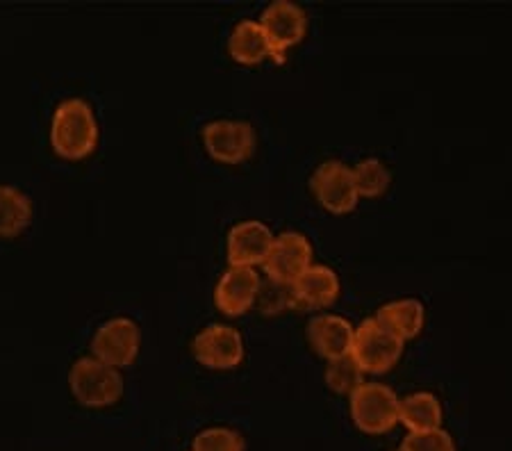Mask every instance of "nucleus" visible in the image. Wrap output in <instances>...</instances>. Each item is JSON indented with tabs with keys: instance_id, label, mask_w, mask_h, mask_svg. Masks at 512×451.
Here are the masks:
<instances>
[{
	"instance_id": "19",
	"label": "nucleus",
	"mask_w": 512,
	"mask_h": 451,
	"mask_svg": "<svg viewBox=\"0 0 512 451\" xmlns=\"http://www.w3.org/2000/svg\"><path fill=\"white\" fill-rule=\"evenodd\" d=\"M353 169V180H355V190H358L360 199H376L387 192V187L392 183L390 169L385 167L383 160L376 158H367L355 164Z\"/></svg>"
},
{
	"instance_id": "12",
	"label": "nucleus",
	"mask_w": 512,
	"mask_h": 451,
	"mask_svg": "<svg viewBox=\"0 0 512 451\" xmlns=\"http://www.w3.org/2000/svg\"><path fill=\"white\" fill-rule=\"evenodd\" d=\"M260 281L262 278L255 269L228 265L224 276L219 278L217 287H214V303L228 317L249 313L255 306V299H258Z\"/></svg>"
},
{
	"instance_id": "24",
	"label": "nucleus",
	"mask_w": 512,
	"mask_h": 451,
	"mask_svg": "<svg viewBox=\"0 0 512 451\" xmlns=\"http://www.w3.org/2000/svg\"><path fill=\"white\" fill-rule=\"evenodd\" d=\"M394 451H403V449H394Z\"/></svg>"
},
{
	"instance_id": "10",
	"label": "nucleus",
	"mask_w": 512,
	"mask_h": 451,
	"mask_svg": "<svg viewBox=\"0 0 512 451\" xmlns=\"http://www.w3.org/2000/svg\"><path fill=\"white\" fill-rule=\"evenodd\" d=\"M260 26L267 35L274 57H283L289 48L299 44L308 30V16L296 3L289 0H276L267 5L260 16Z\"/></svg>"
},
{
	"instance_id": "22",
	"label": "nucleus",
	"mask_w": 512,
	"mask_h": 451,
	"mask_svg": "<svg viewBox=\"0 0 512 451\" xmlns=\"http://www.w3.org/2000/svg\"><path fill=\"white\" fill-rule=\"evenodd\" d=\"M244 438L228 426H210L194 438L192 451H244Z\"/></svg>"
},
{
	"instance_id": "23",
	"label": "nucleus",
	"mask_w": 512,
	"mask_h": 451,
	"mask_svg": "<svg viewBox=\"0 0 512 451\" xmlns=\"http://www.w3.org/2000/svg\"><path fill=\"white\" fill-rule=\"evenodd\" d=\"M403 451H456L451 436L444 429L426 431V433H408L401 445Z\"/></svg>"
},
{
	"instance_id": "18",
	"label": "nucleus",
	"mask_w": 512,
	"mask_h": 451,
	"mask_svg": "<svg viewBox=\"0 0 512 451\" xmlns=\"http://www.w3.org/2000/svg\"><path fill=\"white\" fill-rule=\"evenodd\" d=\"M32 221L30 196L14 185H0V237L21 235Z\"/></svg>"
},
{
	"instance_id": "11",
	"label": "nucleus",
	"mask_w": 512,
	"mask_h": 451,
	"mask_svg": "<svg viewBox=\"0 0 512 451\" xmlns=\"http://www.w3.org/2000/svg\"><path fill=\"white\" fill-rule=\"evenodd\" d=\"M276 235L271 228L258 219L239 221L228 233V262L233 267H251L255 269L267 260L271 244H274Z\"/></svg>"
},
{
	"instance_id": "9",
	"label": "nucleus",
	"mask_w": 512,
	"mask_h": 451,
	"mask_svg": "<svg viewBox=\"0 0 512 451\" xmlns=\"http://www.w3.org/2000/svg\"><path fill=\"white\" fill-rule=\"evenodd\" d=\"M312 265V244L308 237L296 231L276 235L267 260L262 262L267 278L280 283H294Z\"/></svg>"
},
{
	"instance_id": "21",
	"label": "nucleus",
	"mask_w": 512,
	"mask_h": 451,
	"mask_svg": "<svg viewBox=\"0 0 512 451\" xmlns=\"http://www.w3.org/2000/svg\"><path fill=\"white\" fill-rule=\"evenodd\" d=\"M255 306L260 308L264 315H280L285 313L287 308H294V292L292 283H280L274 278H267V281H260L258 299H255Z\"/></svg>"
},
{
	"instance_id": "14",
	"label": "nucleus",
	"mask_w": 512,
	"mask_h": 451,
	"mask_svg": "<svg viewBox=\"0 0 512 451\" xmlns=\"http://www.w3.org/2000/svg\"><path fill=\"white\" fill-rule=\"evenodd\" d=\"M355 326L340 315H317L308 326V340L321 358L335 360L351 354Z\"/></svg>"
},
{
	"instance_id": "15",
	"label": "nucleus",
	"mask_w": 512,
	"mask_h": 451,
	"mask_svg": "<svg viewBox=\"0 0 512 451\" xmlns=\"http://www.w3.org/2000/svg\"><path fill=\"white\" fill-rule=\"evenodd\" d=\"M228 53L239 64H260L267 57H274V51H271V44L264 30L260 26V21L253 19H244L239 21L237 26L230 32L228 39Z\"/></svg>"
},
{
	"instance_id": "5",
	"label": "nucleus",
	"mask_w": 512,
	"mask_h": 451,
	"mask_svg": "<svg viewBox=\"0 0 512 451\" xmlns=\"http://www.w3.org/2000/svg\"><path fill=\"white\" fill-rule=\"evenodd\" d=\"M142 331L130 317H112L96 328L92 338V356L112 367H130L139 356Z\"/></svg>"
},
{
	"instance_id": "17",
	"label": "nucleus",
	"mask_w": 512,
	"mask_h": 451,
	"mask_svg": "<svg viewBox=\"0 0 512 451\" xmlns=\"http://www.w3.org/2000/svg\"><path fill=\"white\" fill-rule=\"evenodd\" d=\"M374 317L406 342V340L417 338L421 333L426 313H424V306H421L417 299H396V301L385 303Z\"/></svg>"
},
{
	"instance_id": "13",
	"label": "nucleus",
	"mask_w": 512,
	"mask_h": 451,
	"mask_svg": "<svg viewBox=\"0 0 512 451\" xmlns=\"http://www.w3.org/2000/svg\"><path fill=\"white\" fill-rule=\"evenodd\" d=\"M292 292L294 308L324 310L330 303H335L337 294H340V276L326 265H310L292 283Z\"/></svg>"
},
{
	"instance_id": "8",
	"label": "nucleus",
	"mask_w": 512,
	"mask_h": 451,
	"mask_svg": "<svg viewBox=\"0 0 512 451\" xmlns=\"http://www.w3.org/2000/svg\"><path fill=\"white\" fill-rule=\"evenodd\" d=\"M192 354L210 369H233L244 360V338L233 326L210 324L194 338Z\"/></svg>"
},
{
	"instance_id": "3",
	"label": "nucleus",
	"mask_w": 512,
	"mask_h": 451,
	"mask_svg": "<svg viewBox=\"0 0 512 451\" xmlns=\"http://www.w3.org/2000/svg\"><path fill=\"white\" fill-rule=\"evenodd\" d=\"M403 344L406 342L399 335H394L376 317H369L355 328L351 356L365 374H383L399 363L403 356Z\"/></svg>"
},
{
	"instance_id": "7",
	"label": "nucleus",
	"mask_w": 512,
	"mask_h": 451,
	"mask_svg": "<svg viewBox=\"0 0 512 451\" xmlns=\"http://www.w3.org/2000/svg\"><path fill=\"white\" fill-rule=\"evenodd\" d=\"M203 144L217 162L239 164L255 151V130L251 123L235 119H217L205 123Z\"/></svg>"
},
{
	"instance_id": "20",
	"label": "nucleus",
	"mask_w": 512,
	"mask_h": 451,
	"mask_svg": "<svg viewBox=\"0 0 512 451\" xmlns=\"http://www.w3.org/2000/svg\"><path fill=\"white\" fill-rule=\"evenodd\" d=\"M326 383L330 390L337 392V395L351 397L353 392L365 383V372H362V367L355 363V358L349 354V356L328 360Z\"/></svg>"
},
{
	"instance_id": "2",
	"label": "nucleus",
	"mask_w": 512,
	"mask_h": 451,
	"mask_svg": "<svg viewBox=\"0 0 512 451\" xmlns=\"http://www.w3.org/2000/svg\"><path fill=\"white\" fill-rule=\"evenodd\" d=\"M69 390L85 408H107L121 399L123 376L103 360L82 356L69 369Z\"/></svg>"
},
{
	"instance_id": "16",
	"label": "nucleus",
	"mask_w": 512,
	"mask_h": 451,
	"mask_svg": "<svg viewBox=\"0 0 512 451\" xmlns=\"http://www.w3.org/2000/svg\"><path fill=\"white\" fill-rule=\"evenodd\" d=\"M399 422L410 433L442 429V404L431 392H412L399 404Z\"/></svg>"
},
{
	"instance_id": "4",
	"label": "nucleus",
	"mask_w": 512,
	"mask_h": 451,
	"mask_svg": "<svg viewBox=\"0 0 512 451\" xmlns=\"http://www.w3.org/2000/svg\"><path fill=\"white\" fill-rule=\"evenodd\" d=\"M399 404L390 385L362 383L351 395V417L360 431L378 436L399 424Z\"/></svg>"
},
{
	"instance_id": "6",
	"label": "nucleus",
	"mask_w": 512,
	"mask_h": 451,
	"mask_svg": "<svg viewBox=\"0 0 512 451\" xmlns=\"http://www.w3.org/2000/svg\"><path fill=\"white\" fill-rule=\"evenodd\" d=\"M310 190L321 203V208L333 212V215H346L360 201V194L355 190L353 169L340 160L319 164L310 178Z\"/></svg>"
},
{
	"instance_id": "1",
	"label": "nucleus",
	"mask_w": 512,
	"mask_h": 451,
	"mask_svg": "<svg viewBox=\"0 0 512 451\" xmlns=\"http://www.w3.org/2000/svg\"><path fill=\"white\" fill-rule=\"evenodd\" d=\"M98 121L85 98H64L51 119V146L64 160H85L98 146Z\"/></svg>"
}]
</instances>
